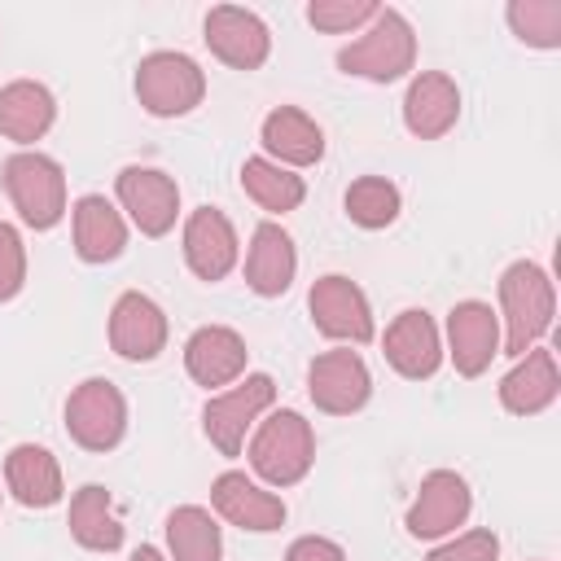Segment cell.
<instances>
[{"instance_id":"ffe728a7","label":"cell","mask_w":561,"mask_h":561,"mask_svg":"<svg viewBox=\"0 0 561 561\" xmlns=\"http://www.w3.org/2000/svg\"><path fill=\"white\" fill-rule=\"evenodd\" d=\"M70 232H75V254L83 263H114L127 250V219L101 193H83L70 206Z\"/></svg>"},{"instance_id":"5b68a950","label":"cell","mask_w":561,"mask_h":561,"mask_svg":"<svg viewBox=\"0 0 561 561\" xmlns=\"http://www.w3.org/2000/svg\"><path fill=\"white\" fill-rule=\"evenodd\" d=\"M276 403V381L267 373H245L228 390L210 394L202 408V430L219 456H241L245 434L259 425V416Z\"/></svg>"},{"instance_id":"3957f363","label":"cell","mask_w":561,"mask_h":561,"mask_svg":"<svg viewBox=\"0 0 561 561\" xmlns=\"http://www.w3.org/2000/svg\"><path fill=\"white\" fill-rule=\"evenodd\" d=\"M0 184L18 210V219L35 232H48L66 215V171L57 158L39 149H18L0 167Z\"/></svg>"},{"instance_id":"277c9868","label":"cell","mask_w":561,"mask_h":561,"mask_svg":"<svg viewBox=\"0 0 561 561\" xmlns=\"http://www.w3.org/2000/svg\"><path fill=\"white\" fill-rule=\"evenodd\" d=\"M412 66H416V35L399 9H377V18L364 26V35L337 53V70L368 79V83H394Z\"/></svg>"},{"instance_id":"836d02e7","label":"cell","mask_w":561,"mask_h":561,"mask_svg":"<svg viewBox=\"0 0 561 561\" xmlns=\"http://www.w3.org/2000/svg\"><path fill=\"white\" fill-rule=\"evenodd\" d=\"M285 561H346V552H342V543H333L324 535H302L285 548Z\"/></svg>"},{"instance_id":"cb8c5ba5","label":"cell","mask_w":561,"mask_h":561,"mask_svg":"<svg viewBox=\"0 0 561 561\" xmlns=\"http://www.w3.org/2000/svg\"><path fill=\"white\" fill-rule=\"evenodd\" d=\"M4 486L22 508H53L61 500V465L48 447L18 443L4 456Z\"/></svg>"},{"instance_id":"8fae6325","label":"cell","mask_w":561,"mask_h":561,"mask_svg":"<svg viewBox=\"0 0 561 561\" xmlns=\"http://www.w3.org/2000/svg\"><path fill=\"white\" fill-rule=\"evenodd\" d=\"M307 394L320 412L329 416H351L359 412L368 399H373V377H368V364L351 351V346H337V351H324L311 359L307 368Z\"/></svg>"},{"instance_id":"2e32d148","label":"cell","mask_w":561,"mask_h":561,"mask_svg":"<svg viewBox=\"0 0 561 561\" xmlns=\"http://www.w3.org/2000/svg\"><path fill=\"white\" fill-rule=\"evenodd\" d=\"M184 263L197 280H224L232 267H237V228L224 210L215 206H197L188 219H184Z\"/></svg>"},{"instance_id":"44dd1931","label":"cell","mask_w":561,"mask_h":561,"mask_svg":"<svg viewBox=\"0 0 561 561\" xmlns=\"http://www.w3.org/2000/svg\"><path fill=\"white\" fill-rule=\"evenodd\" d=\"M557 394H561V373L548 346H530L500 381V403L513 416H539L543 408L557 403Z\"/></svg>"},{"instance_id":"7402d4cb","label":"cell","mask_w":561,"mask_h":561,"mask_svg":"<svg viewBox=\"0 0 561 561\" xmlns=\"http://www.w3.org/2000/svg\"><path fill=\"white\" fill-rule=\"evenodd\" d=\"M259 140L267 149V158L276 167H316L324 158V131L311 114H302L298 105H276L263 127H259Z\"/></svg>"},{"instance_id":"7a4b0ae2","label":"cell","mask_w":561,"mask_h":561,"mask_svg":"<svg viewBox=\"0 0 561 561\" xmlns=\"http://www.w3.org/2000/svg\"><path fill=\"white\" fill-rule=\"evenodd\" d=\"M245 456H250V469L267 486H294L316 465V430L302 412L280 408V412H272L267 421L254 425Z\"/></svg>"},{"instance_id":"d6a6232c","label":"cell","mask_w":561,"mask_h":561,"mask_svg":"<svg viewBox=\"0 0 561 561\" xmlns=\"http://www.w3.org/2000/svg\"><path fill=\"white\" fill-rule=\"evenodd\" d=\"M500 557V539L491 530H465L447 543H438L425 561H495Z\"/></svg>"},{"instance_id":"5bb4252c","label":"cell","mask_w":561,"mask_h":561,"mask_svg":"<svg viewBox=\"0 0 561 561\" xmlns=\"http://www.w3.org/2000/svg\"><path fill=\"white\" fill-rule=\"evenodd\" d=\"M447 355L460 377H482L500 355V316L491 302L465 298L447 311Z\"/></svg>"},{"instance_id":"52a82bcc","label":"cell","mask_w":561,"mask_h":561,"mask_svg":"<svg viewBox=\"0 0 561 561\" xmlns=\"http://www.w3.org/2000/svg\"><path fill=\"white\" fill-rule=\"evenodd\" d=\"M66 434L83 451H114L127 434V399L110 377H88L66 399Z\"/></svg>"},{"instance_id":"4316f807","label":"cell","mask_w":561,"mask_h":561,"mask_svg":"<svg viewBox=\"0 0 561 561\" xmlns=\"http://www.w3.org/2000/svg\"><path fill=\"white\" fill-rule=\"evenodd\" d=\"M167 552L171 561H224V535L210 508L180 504L167 513Z\"/></svg>"},{"instance_id":"ac0fdd59","label":"cell","mask_w":561,"mask_h":561,"mask_svg":"<svg viewBox=\"0 0 561 561\" xmlns=\"http://www.w3.org/2000/svg\"><path fill=\"white\" fill-rule=\"evenodd\" d=\"M210 504L228 526H241V530H254V535H267V530L285 526V500L272 495L267 486H259L254 478H245L241 469H228L210 482Z\"/></svg>"},{"instance_id":"ba28073f","label":"cell","mask_w":561,"mask_h":561,"mask_svg":"<svg viewBox=\"0 0 561 561\" xmlns=\"http://www.w3.org/2000/svg\"><path fill=\"white\" fill-rule=\"evenodd\" d=\"M307 311H311V324L333 342H346V346L373 342V307L364 289L342 272H329L311 285Z\"/></svg>"},{"instance_id":"484cf974","label":"cell","mask_w":561,"mask_h":561,"mask_svg":"<svg viewBox=\"0 0 561 561\" xmlns=\"http://www.w3.org/2000/svg\"><path fill=\"white\" fill-rule=\"evenodd\" d=\"M70 535L88 552H118L123 548V522L114 513V500L101 482H88L70 500Z\"/></svg>"},{"instance_id":"d6986e66","label":"cell","mask_w":561,"mask_h":561,"mask_svg":"<svg viewBox=\"0 0 561 561\" xmlns=\"http://www.w3.org/2000/svg\"><path fill=\"white\" fill-rule=\"evenodd\" d=\"M460 118V88L443 70H421L403 92V127L421 140H438Z\"/></svg>"},{"instance_id":"9c48e42d","label":"cell","mask_w":561,"mask_h":561,"mask_svg":"<svg viewBox=\"0 0 561 561\" xmlns=\"http://www.w3.org/2000/svg\"><path fill=\"white\" fill-rule=\"evenodd\" d=\"M469 508H473L469 482L456 469H434L421 478L403 526L412 539H447V535H456V526L469 522Z\"/></svg>"},{"instance_id":"e575fe53","label":"cell","mask_w":561,"mask_h":561,"mask_svg":"<svg viewBox=\"0 0 561 561\" xmlns=\"http://www.w3.org/2000/svg\"><path fill=\"white\" fill-rule=\"evenodd\" d=\"M127 561H167V557H162V552H158L153 543H140V548H136V552H131Z\"/></svg>"},{"instance_id":"30bf717a","label":"cell","mask_w":561,"mask_h":561,"mask_svg":"<svg viewBox=\"0 0 561 561\" xmlns=\"http://www.w3.org/2000/svg\"><path fill=\"white\" fill-rule=\"evenodd\" d=\"M118 206L145 237H167L180 215V184L158 167H123L114 175Z\"/></svg>"},{"instance_id":"4fadbf2b","label":"cell","mask_w":561,"mask_h":561,"mask_svg":"<svg viewBox=\"0 0 561 561\" xmlns=\"http://www.w3.org/2000/svg\"><path fill=\"white\" fill-rule=\"evenodd\" d=\"M110 346L131 364L158 359L167 351V311L140 289L118 294V302L110 307Z\"/></svg>"},{"instance_id":"6da1fadb","label":"cell","mask_w":561,"mask_h":561,"mask_svg":"<svg viewBox=\"0 0 561 561\" xmlns=\"http://www.w3.org/2000/svg\"><path fill=\"white\" fill-rule=\"evenodd\" d=\"M552 316H557V289H552V276L530 263V259H517L504 267L500 276V351L522 359L530 346H539V337L552 329Z\"/></svg>"},{"instance_id":"9a60e30c","label":"cell","mask_w":561,"mask_h":561,"mask_svg":"<svg viewBox=\"0 0 561 561\" xmlns=\"http://www.w3.org/2000/svg\"><path fill=\"white\" fill-rule=\"evenodd\" d=\"M381 351H386V364L408 377V381H425L438 373L443 364V337H438V324L430 311L412 307V311H399L381 337Z\"/></svg>"},{"instance_id":"f1b7e54d","label":"cell","mask_w":561,"mask_h":561,"mask_svg":"<svg viewBox=\"0 0 561 561\" xmlns=\"http://www.w3.org/2000/svg\"><path fill=\"white\" fill-rule=\"evenodd\" d=\"M403 210V197H399V184H390L386 175H359L351 188H346V219L377 232V228H390Z\"/></svg>"},{"instance_id":"e0dca14e","label":"cell","mask_w":561,"mask_h":561,"mask_svg":"<svg viewBox=\"0 0 561 561\" xmlns=\"http://www.w3.org/2000/svg\"><path fill=\"white\" fill-rule=\"evenodd\" d=\"M245 359H250L245 337L228 324H202L184 342V373L206 390H219L245 377Z\"/></svg>"},{"instance_id":"f546056e","label":"cell","mask_w":561,"mask_h":561,"mask_svg":"<svg viewBox=\"0 0 561 561\" xmlns=\"http://www.w3.org/2000/svg\"><path fill=\"white\" fill-rule=\"evenodd\" d=\"M513 35L530 48H561V0H513L504 9Z\"/></svg>"},{"instance_id":"d590c367","label":"cell","mask_w":561,"mask_h":561,"mask_svg":"<svg viewBox=\"0 0 561 561\" xmlns=\"http://www.w3.org/2000/svg\"><path fill=\"white\" fill-rule=\"evenodd\" d=\"M0 500H4V495H0Z\"/></svg>"},{"instance_id":"603a6c76","label":"cell","mask_w":561,"mask_h":561,"mask_svg":"<svg viewBox=\"0 0 561 561\" xmlns=\"http://www.w3.org/2000/svg\"><path fill=\"white\" fill-rule=\"evenodd\" d=\"M294 272H298L294 237L272 219L259 224L250 232V250H245V285L259 298H280L294 285Z\"/></svg>"},{"instance_id":"8992f818","label":"cell","mask_w":561,"mask_h":561,"mask_svg":"<svg viewBox=\"0 0 561 561\" xmlns=\"http://www.w3.org/2000/svg\"><path fill=\"white\" fill-rule=\"evenodd\" d=\"M136 96L153 118H180L202 105L206 75L188 53H149L136 66Z\"/></svg>"},{"instance_id":"4dcf8cb0","label":"cell","mask_w":561,"mask_h":561,"mask_svg":"<svg viewBox=\"0 0 561 561\" xmlns=\"http://www.w3.org/2000/svg\"><path fill=\"white\" fill-rule=\"evenodd\" d=\"M381 4L373 0H311L307 4V22L316 31H329V35H346V31H359L377 18Z\"/></svg>"},{"instance_id":"7c38bea8","label":"cell","mask_w":561,"mask_h":561,"mask_svg":"<svg viewBox=\"0 0 561 561\" xmlns=\"http://www.w3.org/2000/svg\"><path fill=\"white\" fill-rule=\"evenodd\" d=\"M202 39L206 48L232 66V70H259L272 53V31L259 13L250 9H237V4H215L202 22Z\"/></svg>"},{"instance_id":"d4e9b609","label":"cell","mask_w":561,"mask_h":561,"mask_svg":"<svg viewBox=\"0 0 561 561\" xmlns=\"http://www.w3.org/2000/svg\"><path fill=\"white\" fill-rule=\"evenodd\" d=\"M57 118V101L35 79H13L0 88V136L18 145H35Z\"/></svg>"},{"instance_id":"1f68e13d","label":"cell","mask_w":561,"mask_h":561,"mask_svg":"<svg viewBox=\"0 0 561 561\" xmlns=\"http://www.w3.org/2000/svg\"><path fill=\"white\" fill-rule=\"evenodd\" d=\"M26 285V245L13 224L0 219V302L18 298Z\"/></svg>"},{"instance_id":"83f0119b","label":"cell","mask_w":561,"mask_h":561,"mask_svg":"<svg viewBox=\"0 0 561 561\" xmlns=\"http://www.w3.org/2000/svg\"><path fill=\"white\" fill-rule=\"evenodd\" d=\"M241 188H245V197H250L254 206H263L267 215H289V210H298L302 197H307L302 175L289 171V167H276L272 158H245V167H241Z\"/></svg>"}]
</instances>
